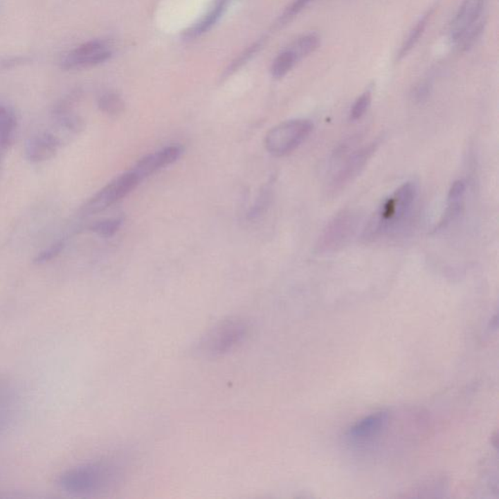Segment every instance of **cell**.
<instances>
[{
	"label": "cell",
	"mask_w": 499,
	"mask_h": 499,
	"mask_svg": "<svg viewBox=\"0 0 499 499\" xmlns=\"http://www.w3.org/2000/svg\"><path fill=\"white\" fill-rule=\"evenodd\" d=\"M123 465L109 462L85 463L59 475L57 484L62 491L75 496H85L106 491L123 478Z\"/></svg>",
	"instance_id": "obj_2"
},
{
	"label": "cell",
	"mask_w": 499,
	"mask_h": 499,
	"mask_svg": "<svg viewBox=\"0 0 499 499\" xmlns=\"http://www.w3.org/2000/svg\"><path fill=\"white\" fill-rule=\"evenodd\" d=\"M262 46V40H260V42H257L254 43V44L251 45L249 48L243 51L242 53L239 55V57H237L231 64H229L228 68L224 71V78H228L229 75H233L236 71H238L241 66H244L255 54L257 53V51H259Z\"/></svg>",
	"instance_id": "obj_23"
},
{
	"label": "cell",
	"mask_w": 499,
	"mask_h": 499,
	"mask_svg": "<svg viewBox=\"0 0 499 499\" xmlns=\"http://www.w3.org/2000/svg\"><path fill=\"white\" fill-rule=\"evenodd\" d=\"M247 325L238 318L224 320L202 338L198 351L208 357H216L233 350L244 340Z\"/></svg>",
	"instance_id": "obj_5"
},
{
	"label": "cell",
	"mask_w": 499,
	"mask_h": 499,
	"mask_svg": "<svg viewBox=\"0 0 499 499\" xmlns=\"http://www.w3.org/2000/svg\"><path fill=\"white\" fill-rule=\"evenodd\" d=\"M433 11V9H432V10L427 12V13L425 14V15L422 17L419 21H417L414 30L410 32L407 40H406L405 43L402 45V47H401L400 51H399V60L403 58L406 55L409 53L410 50L414 48L415 44H417V42H419L420 37H421L422 33H424L427 25H428L429 20H430Z\"/></svg>",
	"instance_id": "obj_16"
},
{
	"label": "cell",
	"mask_w": 499,
	"mask_h": 499,
	"mask_svg": "<svg viewBox=\"0 0 499 499\" xmlns=\"http://www.w3.org/2000/svg\"><path fill=\"white\" fill-rule=\"evenodd\" d=\"M111 52L107 42L92 40L69 52L63 61L62 68L66 71L92 68L111 58Z\"/></svg>",
	"instance_id": "obj_7"
},
{
	"label": "cell",
	"mask_w": 499,
	"mask_h": 499,
	"mask_svg": "<svg viewBox=\"0 0 499 499\" xmlns=\"http://www.w3.org/2000/svg\"><path fill=\"white\" fill-rule=\"evenodd\" d=\"M372 102L371 92H366L361 95L353 105L352 109L350 111V119L351 120L356 121L358 119L361 118L368 109H369L370 105Z\"/></svg>",
	"instance_id": "obj_24"
},
{
	"label": "cell",
	"mask_w": 499,
	"mask_h": 499,
	"mask_svg": "<svg viewBox=\"0 0 499 499\" xmlns=\"http://www.w3.org/2000/svg\"><path fill=\"white\" fill-rule=\"evenodd\" d=\"M12 419V410L0 412V433L8 426Z\"/></svg>",
	"instance_id": "obj_26"
},
{
	"label": "cell",
	"mask_w": 499,
	"mask_h": 499,
	"mask_svg": "<svg viewBox=\"0 0 499 499\" xmlns=\"http://www.w3.org/2000/svg\"><path fill=\"white\" fill-rule=\"evenodd\" d=\"M183 147L180 145H168L154 154L145 155L142 159L138 160L131 171L143 181L165 167L175 163L183 154Z\"/></svg>",
	"instance_id": "obj_8"
},
{
	"label": "cell",
	"mask_w": 499,
	"mask_h": 499,
	"mask_svg": "<svg viewBox=\"0 0 499 499\" xmlns=\"http://www.w3.org/2000/svg\"><path fill=\"white\" fill-rule=\"evenodd\" d=\"M230 1L231 0H215L211 9H210V11L204 16V18H203L201 21H198L197 25L193 26L190 30H185L183 37L188 38V39H192V38L199 37V35H203V33L211 30V28L218 23L221 16L224 15Z\"/></svg>",
	"instance_id": "obj_14"
},
{
	"label": "cell",
	"mask_w": 499,
	"mask_h": 499,
	"mask_svg": "<svg viewBox=\"0 0 499 499\" xmlns=\"http://www.w3.org/2000/svg\"><path fill=\"white\" fill-rule=\"evenodd\" d=\"M355 218L351 212L338 215L325 229L318 247L323 251H335L343 247L354 231Z\"/></svg>",
	"instance_id": "obj_9"
},
{
	"label": "cell",
	"mask_w": 499,
	"mask_h": 499,
	"mask_svg": "<svg viewBox=\"0 0 499 499\" xmlns=\"http://www.w3.org/2000/svg\"><path fill=\"white\" fill-rule=\"evenodd\" d=\"M61 147V140L54 134L39 133L28 140L25 147L26 158L30 163H42L53 158Z\"/></svg>",
	"instance_id": "obj_11"
},
{
	"label": "cell",
	"mask_w": 499,
	"mask_h": 499,
	"mask_svg": "<svg viewBox=\"0 0 499 499\" xmlns=\"http://www.w3.org/2000/svg\"><path fill=\"white\" fill-rule=\"evenodd\" d=\"M16 400V391L13 384L7 379L0 377V412L11 410Z\"/></svg>",
	"instance_id": "obj_21"
},
{
	"label": "cell",
	"mask_w": 499,
	"mask_h": 499,
	"mask_svg": "<svg viewBox=\"0 0 499 499\" xmlns=\"http://www.w3.org/2000/svg\"><path fill=\"white\" fill-rule=\"evenodd\" d=\"M298 62V59L292 50L286 49L285 51L282 52L279 54L272 64L271 73L273 78H284L289 71H291L295 66V64Z\"/></svg>",
	"instance_id": "obj_18"
},
{
	"label": "cell",
	"mask_w": 499,
	"mask_h": 499,
	"mask_svg": "<svg viewBox=\"0 0 499 499\" xmlns=\"http://www.w3.org/2000/svg\"><path fill=\"white\" fill-rule=\"evenodd\" d=\"M417 198V186L415 183L409 181L401 185L372 215L364 230L365 239H379L405 228L412 218Z\"/></svg>",
	"instance_id": "obj_1"
},
{
	"label": "cell",
	"mask_w": 499,
	"mask_h": 499,
	"mask_svg": "<svg viewBox=\"0 0 499 499\" xmlns=\"http://www.w3.org/2000/svg\"><path fill=\"white\" fill-rule=\"evenodd\" d=\"M465 192H466V185H465L464 181H455L451 186L448 194L446 209L443 219L439 224V228H446L460 216L463 209V205H464Z\"/></svg>",
	"instance_id": "obj_13"
},
{
	"label": "cell",
	"mask_w": 499,
	"mask_h": 499,
	"mask_svg": "<svg viewBox=\"0 0 499 499\" xmlns=\"http://www.w3.org/2000/svg\"><path fill=\"white\" fill-rule=\"evenodd\" d=\"M310 0H296L295 2L289 7L287 10H286L285 13L283 14V16L281 17L280 21L282 24L286 23V21L290 20L292 17L295 16L296 14H298V12L302 10L303 7L307 6V2H309Z\"/></svg>",
	"instance_id": "obj_25"
},
{
	"label": "cell",
	"mask_w": 499,
	"mask_h": 499,
	"mask_svg": "<svg viewBox=\"0 0 499 499\" xmlns=\"http://www.w3.org/2000/svg\"><path fill=\"white\" fill-rule=\"evenodd\" d=\"M64 248H66V242L64 240L57 241L49 247L45 248L42 252L38 253L37 257L33 260V264H37V266L48 264L52 260L57 259L64 252Z\"/></svg>",
	"instance_id": "obj_22"
},
{
	"label": "cell",
	"mask_w": 499,
	"mask_h": 499,
	"mask_svg": "<svg viewBox=\"0 0 499 499\" xmlns=\"http://www.w3.org/2000/svg\"><path fill=\"white\" fill-rule=\"evenodd\" d=\"M314 130L307 119H293L275 126L267 132L264 147L276 157L286 156L298 149Z\"/></svg>",
	"instance_id": "obj_4"
},
{
	"label": "cell",
	"mask_w": 499,
	"mask_h": 499,
	"mask_svg": "<svg viewBox=\"0 0 499 499\" xmlns=\"http://www.w3.org/2000/svg\"><path fill=\"white\" fill-rule=\"evenodd\" d=\"M100 111L109 116H118L125 111V102L116 93H106L98 102Z\"/></svg>",
	"instance_id": "obj_17"
},
{
	"label": "cell",
	"mask_w": 499,
	"mask_h": 499,
	"mask_svg": "<svg viewBox=\"0 0 499 499\" xmlns=\"http://www.w3.org/2000/svg\"><path fill=\"white\" fill-rule=\"evenodd\" d=\"M18 128L16 114L9 107L0 105V158L13 144Z\"/></svg>",
	"instance_id": "obj_15"
},
{
	"label": "cell",
	"mask_w": 499,
	"mask_h": 499,
	"mask_svg": "<svg viewBox=\"0 0 499 499\" xmlns=\"http://www.w3.org/2000/svg\"><path fill=\"white\" fill-rule=\"evenodd\" d=\"M318 45L319 37L316 35H314V33H310V35L298 38L289 47V49L292 50L293 54L297 56L298 61H300V60L307 57V55L312 53L318 47Z\"/></svg>",
	"instance_id": "obj_19"
},
{
	"label": "cell",
	"mask_w": 499,
	"mask_h": 499,
	"mask_svg": "<svg viewBox=\"0 0 499 499\" xmlns=\"http://www.w3.org/2000/svg\"><path fill=\"white\" fill-rule=\"evenodd\" d=\"M121 218L105 219L96 221L90 226V230L104 238H111L116 235L123 226Z\"/></svg>",
	"instance_id": "obj_20"
},
{
	"label": "cell",
	"mask_w": 499,
	"mask_h": 499,
	"mask_svg": "<svg viewBox=\"0 0 499 499\" xmlns=\"http://www.w3.org/2000/svg\"><path fill=\"white\" fill-rule=\"evenodd\" d=\"M487 0H464L451 24V38L460 48L474 44L483 32Z\"/></svg>",
	"instance_id": "obj_3"
},
{
	"label": "cell",
	"mask_w": 499,
	"mask_h": 499,
	"mask_svg": "<svg viewBox=\"0 0 499 499\" xmlns=\"http://www.w3.org/2000/svg\"><path fill=\"white\" fill-rule=\"evenodd\" d=\"M388 412L384 410L372 412L350 427L347 432L348 439L352 442H359V443L372 441L374 437L379 436L383 432L388 425Z\"/></svg>",
	"instance_id": "obj_12"
},
{
	"label": "cell",
	"mask_w": 499,
	"mask_h": 499,
	"mask_svg": "<svg viewBox=\"0 0 499 499\" xmlns=\"http://www.w3.org/2000/svg\"><path fill=\"white\" fill-rule=\"evenodd\" d=\"M140 181V178L131 170L116 176L88 200L81 212L84 216H91L104 212L130 194Z\"/></svg>",
	"instance_id": "obj_6"
},
{
	"label": "cell",
	"mask_w": 499,
	"mask_h": 499,
	"mask_svg": "<svg viewBox=\"0 0 499 499\" xmlns=\"http://www.w3.org/2000/svg\"><path fill=\"white\" fill-rule=\"evenodd\" d=\"M377 147V143H372L362 149L356 150L345 160V164L334 176L329 185V190L336 192L341 190L350 181H352L358 174L361 172L366 165L368 160L374 154Z\"/></svg>",
	"instance_id": "obj_10"
}]
</instances>
